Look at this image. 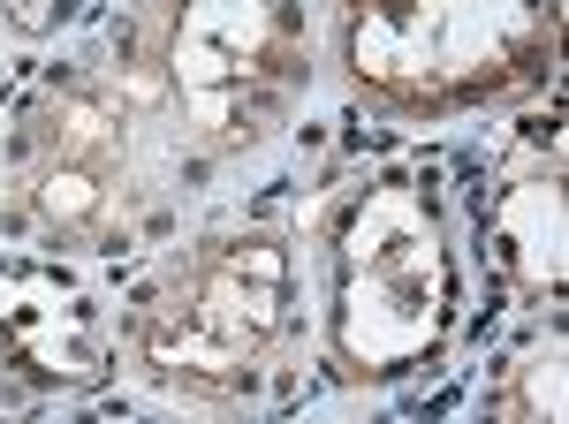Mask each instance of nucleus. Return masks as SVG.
Instances as JSON below:
<instances>
[{
  "label": "nucleus",
  "instance_id": "1",
  "mask_svg": "<svg viewBox=\"0 0 569 424\" xmlns=\"http://www.w3.org/2000/svg\"><path fill=\"white\" fill-rule=\"evenodd\" d=\"M448 251L426 198L410 182L365 190L342 228V289H335V349L350 372H410L448 334Z\"/></svg>",
  "mask_w": 569,
  "mask_h": 424
},
{
  "label": "nucleus",
  "instance_id": "2",
  "mask_svg": "<svg viewBox=\"0 0 569 424\" xmlns=\"http://www.w3.org/2000/svg\"><path fill=\"white\" fill-rule=\"evenodd\" d=\"M350 77L402 107H456L525 77L555 46V16L509 0H426V8H357L342 23Z\"/></svg>",
  "mask_w": 569,
  "mask_h": 424
},
{
  "label": "nucleus",
  "instance_id": "3",
  "mask_svg": "<svg viewBox=\"0 0 569 424\" xmlns=\"http://www.w3.org/2000/svg\"><path fill=\"white\" fill-rule=\"evenodd\" d=\"M289 319V251L273 235L220 243L168 303H152L144 319V364H160L168 380H251L266 341Z\"/></svg>",
  "mask_w": 569,
  "mask_h": 424
},
{
  "label": "nucleus",
  "instance_id": "4",
  "mask_svg": "<svg viewBox=\"0 0 569 424\" xmlns=\"http://www.w3.org/2000/svg\"><path fill=\"white\" fill-rule=\"evenodd\" d=\"M160 77L206 137H259L281 84L297 77V16L266 0H198L168 31Z\"/></svg>",
  "mask_w": 569,
  "mask_h": 424
},
{
  "label": "nucleus",
  "instance_id": "5",
  "mask_svg": "<svg viewBox=\"0 0 569 424\" xmlns=\"http://www.w3.org/2000/svg\"><path fill=\"white\" fill-rule=\"evenodd\" d=\"M0 349L16 372L46 386H91L99 380V334L69 281L53 273H0Z\"/></svg>",
  "mask_w": 569,
  "mask_h": 424
},
{
  "label": "nucleus",
  "instance_id": "6",
  "mask_svg": "<svg viewBox=\"0 0 569 424\" xmlns=\"http://www.w3.org/2000/svg\"><path fill=\"white\" fill-rule=\"evenodd\" d=\"M31 160H69V168L130 174V114L91 84H61L31 107Z\"/></svg>",
  "mask_w": 569,
  "mask_h": 424
},
{
  "label": "nucleus",
  "instance_id": "7",
  "mask_svg": "<svg viewBox=\"0 0 569 424\" xmlns=\"http://www.w3.org/2000/svg\"><path fill=\"white\" fill-rule=\"evenodd\" d=\"M493 243L531 296H555L562 289V182L555 174L509 182L501 205H493Z\"/></svg>",
  "mask_w": 569,
  "mask_h": 424
},
{
  "label": "nucleus",
  "instance_id": "8",
  "mask_svg": "<svg viewBox=\"0 0 569 424\" xmlns=\"http://www.w3.org/2000/svg\"><path fill=\"white\" fill-rule=\"evenodd\" d=\"M31 212L53 235H107L122 220V174L69 168V160H31Z\"/></svg>",
  "mask_w": 569,
  "mask_h": 424
},
{
  "label": "nucleus",
  "instance_id": "9",
  "mask_svg": "<svg viewBox=\"0 0 569 424\" xmlns=\"http://www.w3.org/2000/svg\"><path fill=\"white\" fill-rule=\"evenodd\" d=\"M486 424H562V334L531 341L525 356L509 364Z\"/></svg>",
  "mask_w": 569,
  "mask_h": 424
}]
</instances>
